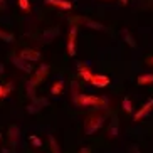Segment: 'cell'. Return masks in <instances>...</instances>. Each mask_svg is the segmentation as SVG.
I'll use <instances>...</instances> for the list:
<instances>
[{"instance_id": "6da1fadb", "label": "cell", "mask_w": 153, "mask_h": 153, "mask_svg": "<svg viewBox=\"0 0 153 153\" xmlns=\"http://www.w3.org/2000/svg\"><path fill=\"white\" fill-rule=\"evenodd\" d=\"M72 88H74V93H72V101L77 106H82V108H106L108 106V99L106 98H99V96H91V94H82L77 91V84L72 82Z\"/></svg>"}, {"instance_id": "7a4b0ae2", "label": "cell", "mask_w": 153, "mask_h": 153, "mask_svg": "<svg viewBox=\"0 0 153 153\" xmlns=\"http://www.w3.org/2000/svg\"><path fill=\"white\" fill-rule=\"evenodd\" d=\"M47 74H49V66L47 64H41L36 71L32 72L30 79L27 81V94L30 96V99L36 98V88L47 77Z\"/></svg>"}, {"instance_id": "3957f363", "label": "cell", "mask_w": 153, "mask_h": 153, "mask_svg": "<svg viewBox=\"0 0 153 153\" xmlns=\"http://www.w3.org/2000/svg\"><path fill=\"white\" fill-rule=\"evenodd\" d=\"M104 120H106L104 114H98V113L89 114V116L86 118V121H84V133L86 135H93V133H96L99 128H103Z\"/></svg>"}, {"instance_id": "277c9868", "label": "cell", "mask_w": 153, "mask_h": 153, "mask_svg": "<svg viewBox=\"0 0 153 153\" xmlns=\"http://www.w3.org/2000/svg\"><path fill=\"white\" fill-rule=\"evenodd\" d=\"M76 39H77V24H71L68 36V56L74 57L76 56Z\"/></svg>"}, {"instance_id": "5b68a950", "label": "cell", "mask_w": 153, "mask_h": 153, "mask_svg": "<svg viewBox=\"0 0 153 153\" xmlns=\"http://www.w3.org/2000/svg\"><path fill=\"white\" fill-rule=\"evenodd\" d=\"M152 111H153V98L148 99V101H146V103H145L143 106L133 114V120H135V121H140V120H143L145 116H148Z\"/></svg>"}, {"instance_id": "8992f818", "label": "cell", "mask_w": 153, "mask_h": 153, "mask_svg": "<svg viewBox=\"0 0 153 153\" xmlns=\"http://www.w3.org/2000/svg\"><path fill=\"white\" fill-rule=\"evenodd\" d=\"M19 57H22L24 61H27V62H37V61H41V52L36 49H22L20 51V54Z\"/></svg>"}, {"instance_id": "52a82bcc", "label": "cell", "mask_w": 153, "mask_h": 153, "mask_svg": "<svg viewBox=\"0 0 153 153\" xmlns=\"http://www.w3.org/2000/svg\"><path fill=\"white\" fill-rule=\"evenodd\" d=\"M89 84L96 86V88H106V86H109V82H111V79H109L108 76H104V74H91L89 77Z\"/></svg>"}, {"instance_id": "ba28073f", "label": "cell", "mask_w": 153, "mask_h": 153, "mask_svg": "<svg viewBox=\"0 0 153 153\" xmlns=\"http://www.w3.org/2000/svg\"><path fill=\"white\" fill-rule=\"evenodd\" d=\"M19 138H20V130H19L17 125H12L9 128V141H10V146H12V152L15 150V146H17L19 143Z\"/></svg>"}, {"instance_id": "9c48e42d", "label": "cell", "mask_w": 153, "mask_h": 153, "mask_svg": "<svg viewBox=\"0 0 153 153\" xmlns=\"http://www.w3.org/2000/svg\"><path fill=\"white\" fill-rule=\"evenodd\" d=\"M12 62H14V66H17L20 71L27 72V74H32V72H34V69H32V64L27 62V61H24V59L19 57V56H14V57H12Z\"/></svg>"}, {"instance_id": "30bf717a", "label": "cell", "mask_w": 153, "mask_h": 153, "mask_svg": "<svg viewBox=\"0 0 153 153\" xmlns=\"http://www.w3.org/2000/svg\"><path fill=\"white\" fill-rule=\"evenodd\" d=\"M45 4L54 5V7H57V9H61V10H71L72 9V4L69 0H45Z\"/></svg>"}, {"instance_id": "8fae6325", "label": "cell", "mask_w": 153, "mask_h": 153, "mask_svg": "<svg viewBox=\"0 0 153 153\" xmlns=\"http://www.w3.org/2000/svg\"><path fill=\"white\" fill-rule=\"evenodd\" d=\"M59 36V29L57 27H52L49 29V30H44V34H42V42H45V44H49V42L54 41V37Z\"/></svg>"}, {"instance_id": "7c38bea8", "label": "cell", "mask_w": 153, "mask_h": 153, "mask_svg": "<svg viewBox=\"0 0 153 153\" xmlns=\"http://www.w3.org/2000/svg\"><path fill=\"white\" fill-rule=\"evenodd\" d=\"M118 133H120V123H118L116 116H113V121L109 123V128H108V136L109 138H116Z\"/></svg>"}, {"instance_id": "4fadbf2b", "label": "cell", "mask_w": 153, "mask_h": 153, "mask_svg": "<svg viewBox=\"0 0 153 153\" xmlns=\"http://www.w3.org/2000/svg\"><path fill=\"white\" fill-rule=\"evenodd\" d=\"M77 72H79V77H81V79H84V81H89L91 74H93V72L89 71V68H88L86 64H82V62L77 64Z\"/></svg>"}, {"instance_id": "5bb4252c", "label": "cell", "mask_w": 153, "mask_h": 153, "mask_svg": "<svg viewBox=\"0 0 153 153\" xmlns=\"http://www.w3.org/2000/svg\"><path fill=\"white\" fill-rule=\"evenodd\" d=\"M82 24H84V25H88L89 29H93V30H103V29H104L103 24L94 22V20H91V19H84V17H82Z\"/></svg>"}, {"instance_id": "9a60e30c", "label": "cell", "mask_w": 153, "mask_h": 153, "mask_svg": "<svg viewBox=\"0 0 153 153\" xmlns=\"http://www.w3.org/2000/svg\"><path fill=\"white\" fill-rule=\"evenodd\" d=\"M136 82H138L140 86L153 84V74H152V72H150V74H141V76H138V79H136Z\"/></svg>"}, {"instance_id": "2e32d148", "label": "cell", "mask_w": 153, "mask_h": 153, "mask_svg": "<svg viewBox=\"0 0 153 153\" xmlns=\"http://www.w3.org/2000/svg\"><path fill=\"white\" fill-rule=\"evenodd\" d=\"M121 36H123V39H125L126 44L135 49V47H136V42H135V39H133V36L130 34V30H126V29H125V30H121Z\"/></svg>"}, {"instance_id": "e0dca14e", "label": "cell", "mask_w": 153, "mask_h": 153, "mask_svg": "<svg viewBox=\"0 0 153 153\" xmlns=\"http://www.w3.org/2000/svg\"><path fill=\"white\" fill-rule=\"evenodd\" d=\"M62 89H64V82L62 81H56L54 84H52V88H51V94L57 96V94L62 93Z\"/></svg>"}, {"instance_id": "ac0fdd59", "label": "cell", "mask_w": 153, "mask_h": 153, "mask_svg": "<svg viewBox=\"0 0 153 153\" xmlns=\"http://www.w3.org/2000/svg\"><path fill=\"white\" fill-rule=\"evenodd\" d=\"M32 103L34 104H37V106H39V108H44V106H49V99H45V98H32Z\"/></svg>"}, {"instance_id": "d6986e66", "label": "cell", "mask_w": 153, "mask_h": 153, "mask_svg": "<svg viewBox=\"0 0 153 153\" xmlns=\"http://www.w3.org/2000/svg\"><path fill=\"white\" fill-rule=\"evenodd\" d=\"M49 145H51V152L52 153H61V148H59L57 141H56V138L52 135H49Z\"/></svg>"}, {"instance_id": "ffe728a7", "label": "cell", "mask_w": 153, "mask_h": 153, "mask_svg": "<svg viewBox=\"0 0 153 153\" xmlns=\"http://www.w3.org/2000/svg\"><path fill=\"white\" fill-rule=\"evenodd\" d=\"M17 4L24 12H29L30 10V0H17Z\"/></svg>"}, {"instance_id": "44dd1931", "label": "cell", "mask_w": 153, "mask_h": 153, "mask_svg": "<svg viewBox=\"0 0 153 153\" xmlns=\"http://www.w3.org/2000/svg\"><path fill=\"white\" fill-rule=\"evenodd\" d=\"M123 109H125L126 113H133V104H131V99L130 98L123 99Z\"/></svg>"}, {"instance_id": "7402d4cb", "label": "cell", "mask_w": 153, "mask_h": 153, "mask_svg": "<svg viewBox=\"0 0 153 153\" xmlns=\"http://www.w3.org/2000/svg\"><path fill=\"white\" fill-rule=\"evenodd\" d=\"M0 39H4L5 42H14V34L5 32V30H0Z\"/></svg>"}, {"instance_id": "603a6c76", "label": "cell", "mask_w": 153, "mask_h": 153, "mask_svg": "<svg viewBox=\"0 0 153 153\" xmlns=\"http://www.w3.org/2000/svg\"><path fill=\"white\" fill-rule=\"evenodd\" d=\"M29 141H30L34 146H37V148H41V146H42L41 138H39V136H36V135H29Z\"/></svg>"}, {"instance_id": "cb8c5ba5", "label": "cell", "mask_w": 153, "mask_h": 153, "mask_svg": "<svg viewBox=\"0 0 153 153\" xmlns=\"http://www.w3.org/2000/svg\"><path fill=\"white\" fill-rule=\"evenodd\" d=\"M39 111H41V108H39L37 104H34V103H30L27 106V113H29V114H37Z\"/></svg>"}, {"instance_id": "d4e9b609", "label": "cell", "mask_w": 153, "mask_h": 153, "mask_svg": "<svg viewBox=\"0 0 153 153\" xmlns=\"http://www.w3.org/2000/svg\"><path fill=\"white\" fill-rule=\"evenodd\" d=\"M130 153H141V152H140V148L136 146V145H131V146H130Z\"/></svg>"}, {"instance_id": "484cf974", "label": "cell", "mask_w": 153, "mask_h": 153, "mask_svg": "<svg viewBox=\"0 0 153 153\" xmlns=\"http://www.w3.org/2000/svg\"><path fill=\"white\" fill-rule=\"evenodd\" d=\"M4 98V86H0V99Z\"/></svg>"}, {"instance_id": "4316f807", "label": "cell", "mask_w": 153, "mask_h": 153, "mask_svg": "<svg viewBox=\"0 0 153 153\" xmlns=\"http://www.w3.org/2000/svg\"><path fill=\"white\" fill-rule=\"evenodd\" d=\"M79 153H91V150H89V148H82Z\"/></svg>"}, {"instance_id": "83f0119b", "label": "cell", "mask_w": 153, "mask_h": 153, "mask_svg": "<svg viewBox=\"0 0 153 153\" xmlns=\"http://www.w3.org/2000/svg\"><path fill=\"white\" fill-rule=\"evenodd\" d=\"M5 7V0H0V9H4Z\"/></svg>"}, {"instance_id": "f1b7e54d", "label": "cell", "mask_w": 153, "mask_h": 153, "mask_svg": "<svg viewBox=\"0 0 153 153\" xmlns=\"http://www.w3.org/2000/svg\"><path fill=\"white\" fill-rule=\"evenodd\" d=\"M120 2H121V5H126V4H128V0H120Z\"/></svg>"}, {"instance_id": "f546056e", "label": "cell", "mask_w": 153, "mask_h": 153, "mask_svg": "<svg viewBox=\"0 0 153 153\" xmlns=\"http://www.w3.org/2000/svg\"><path fill=\"white\" fill-rule=\"evenodd\" d=\"M2 72H4V66H2V64H0V74H2Z\"/></svg>"}, {"instance_id": "4dcf8cb0", "label": "cell", "mask_w": 153, "mask_h": 153, "mask_svg": "<svg viewBox=\"0 0 153 153\" xmlns=\"http://www.w3.org/2000/svg\"><path fill=\"white\" fill-rule=\"evenodd\" d=\"M148 64H153V57H152V59H148Z\"/></svg>"}, {"instance_id": "1f68e13d", "label": "cell", "mask_w": 153, "mask_h": 153, "mask_svg": "<svg viewBox=\"0 0 153 153\" xmlns=\"http://www.w3.org/2000/svg\"><path fill=\"white\" fill-rule=\"evenodd\" d=\"M0 140H2V133H0Z\"/></svg>"}]
</instances>
